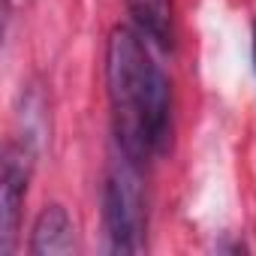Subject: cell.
Segmentation results:
<instances>
[{
	"label": "cell",
	"instance_id": "6da1fadb",
	"mask_svg": "<svg viewBox=\"0 0 256 256\" xmlns=\"http://www.w3.org/2000/svg\"><path fill=\"white\" fill-rule=\"evenodd\" d=\"M106 84L118 148L139 166L160 157L169 145V82L139 30L114 28L108 34Z\"/></svg>",
	"mask_w": 256,
	"mask_h": 256
},
{
	"label": "cell",
	"instance_id": "3957f363",
	"mask_svg": "<svg viewBox=\"0 0 256 256\" xmlns=\"http://www.w3.org/2000/svg\"><path fill=\"white\" fill-rule=\"evenodd\" d=\"M30 163H34V148L30 139H24V145H10L6 157H4V175H0V205H4V232H0V253L10 256L16 247V235H18V220H22V208H24V196H28V178H30Z\"/></svg>",
	"mask_w": 256,
	"mask_h": 256
},
{
	"label": "cell",
	"instance_id": "277c9868",
	"mask_svg": "<svg viewBox=\"0 0 256 256\" xmlns=\"http://www.w3.org/2000/svg\"><path fill=\"white\" fill-rule=\"evenodd\" d=\"M76 250V229L64 205H46L42 214L34 223L30 253L36 256H58Z\"/></svg>",
	"mask_w": 256,
	"mask_h": 256
},
{
	"label": "cell",
	"instance_id": "5b68a950",
	"mask_svg": "<svg viewBox=\"0 0 256 256\" xmlns=\"http://www.w3.org/2000/svg\"><path fill=\"white\" fill-rule=\"evenodd\" d=\"M136 24H139V34L166 46L169 36H172V4L169 0H126Z\"/></svg>",
	"mask_w": 256,
	"mask_h": 256
},
{
	"label": "cell",
	"instance_id": "8992f818",
	"mask_svg": "<svg viewBox=\"0 0 256 256\" xmlns=\"http://www.w3.org/2000/svg\"><path fill=\"white\" fill-rule=\"evenodd\" d=\"M253 64H256V24H253Z\"/></svg>",
	"mask_w": 256,
	"mask_h": 256
},
{
	"label": "cell",
	"instance_id": "7a4b0ae2",
	"mask_svg": "<svg viewBox=\"0 0 256 256\" xmlns=\"http://www.w3.org/2000/svg\"><path fill=\"white\" fill-rule=\"evenodd\" d=\"M102 220L112 253H139L145 247V199L139 163H133L120 148L108 163L102 184Z\"/></svg>",
	"mask_w": 256,
	"mask_h": 256
}]
</instances>
